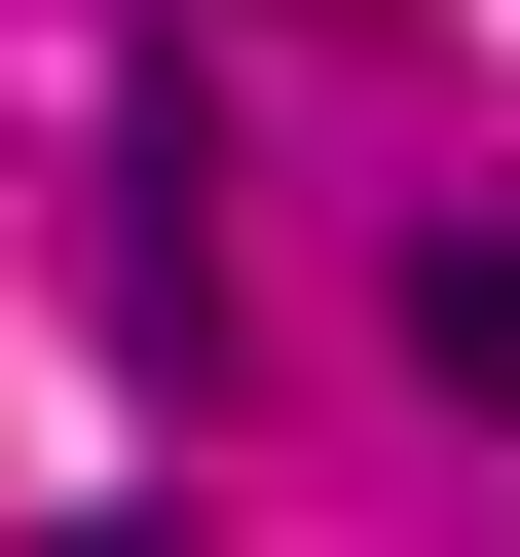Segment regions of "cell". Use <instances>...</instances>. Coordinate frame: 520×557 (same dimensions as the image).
Instances as JSON below:
<instances>
[{"instance_id": "1", "label": "cell", "mask_w": 520, "mask_h": 557, "mask_svg": "<svg viewBox=\"0 0 520 557\" xmlns=\"http://www.w3.org/2000/svg\"><path fill=\"white\" fill-rule=\"evenodd\" d=\"M409 372H446V409H520V223H409Z\"/></svg>"}, {"instance_id": "2", "label": "cell", "mask_w": 520, "mask_h": 557, "mask_svg": "<svg viewBox=\"0 0 520 557\" xmlns=\"http://www.w3.org/2000/svg\"><path fill=\"white\" fill-rule=\"evenodd\" d=\"M38 557H186V520H38Z\"/></svg>"}]
</instances>
